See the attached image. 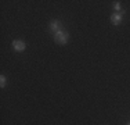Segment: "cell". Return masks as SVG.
<instances>
[{"mask_svg":"<svg viewBox=\"0 0 130 125\" xmlns=\"http://www.w3.org/2000/svg\"><path fill=\"white\" fill-rule=\"evenodd\" d=\"M54 40H55V43H58V45H67L68 40H69V33H68L65 29L58 31V32L54 33Z\"/></svg>","mask_w":130,"mask_h":125,"instance_id":"obj_1","label":"cell"},{"mask_svg":"<svg viewBox=\"0 0 130 125\" xmlns=\"http://www.w3.org/2000/svg\"><path fill=\"white\" fill-rule=\"evenodd\" d=\"M48 28H50V31L51 32H58V31H62L64 28H62V22L61 21H58V20H53L50 25H48Z\"/></svg>","mask_w":130,"mask_h":125,"instance_id":"obj_3","label":"cell"},{"mask_svg":"<svg viewBox=\"0 0 130 125\" xmlns=\"http://www.w3.org/2000/svg\"><path fill=\"white\" fill-rule=\"evenodd\" d=\"M120 7H122V6H120V2H115V4H113V8L116 10V12H120Z\"/></svg>","mask_w":130,"mask_h":125,"instance_id":"obj_6","label":"cell"},{"mask_svg":"<svg viewBox=\"0 0 130 125\" xmlns=\"http://www.w3.org/2000/svg\"><path fill=\"white\" fill-rule=\"evenodd\" d=\"M123 14H125V11H120V12H113L112 15H111V22L112 25H115V27H119L120 24H122V20H123Z\"/></svg>","mask_w":130,"mask_h":125,"instance_id":"obj_2","label":"cell"},{"mask_svg":"<svg viewBox=\"0 0 130 125\" xmlns=\"http://www.w3.org/2000/svg\"><path fill=\"white\" fill-rule=\"evenodd\" d=\"M11 46H13V49L15 50V52H24V50L26 49V43L24 42V40H21V39L14 40Z\"/></svg>","mask_w":130,"mask_h":125,"instance_id":"obj_4","label":"cell"},{"mask_svg":"<svg viewBox=\"0 0 130 125\" xmlns=\"http://www.w3.org/2000/svg\"><path fill=\"white\" fill-rule=\"evenodd\" d=\"M126 125H130V122H127V124H126Z\"/></svg>","mask_w":130,"mask_h":125,"instance_id":"obj_7","label":"cell"},{"mask_svg":"<svg viewBox=\"0 0 130 125\" xmlns=\"http://www.w3.org/2000/svg\"><path fill=\"white\" fill-rule=\"evenodd\" d=\"M6 85H7V78H6L4 75H0V86L6 88Z\"/></svg>","mask_w":130,"mask_h":125,"instance_id":"obj_5","label":"cell"}]
</instances>
